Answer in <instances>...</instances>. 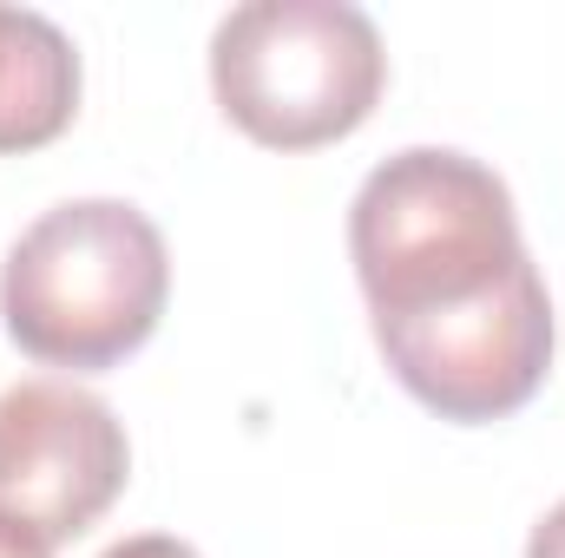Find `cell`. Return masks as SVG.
I'll return each mask as SVG.
<instances>
[{"mask_svg":"<svg viewBox=\"0 0 565 558\" xmlns=\"http://www.w3.org/2000/svg\"><path fill=\"white\" fill-rule=\"evenodd\" d=\"M349 257L369 322H415L507 282L526 264V244L493 164L447 144H408L362 178L349 204Z\"/></svg>","mask_w":565,"mask_h":558,"instance_id":"obj_1","label":"cell"},{"mask_svg":"<svg viewBox=\"0 0 565 558\" xmlns=\"http://www.w3.org/2000/svg\"><path fill=\"white\" fill-rule=\"evenodd\" d=\"M79 112V53L73 40L33 13L0 7V151H40Z\"/></svg>","mask_w":565,"mask_h":558,"instance_id":"obj_6","label":"cell"},{"mask_svg":"<svg viewBox=\"0 0 565 558\" xmlns=\"http://www.w3.org/2000/svg\"><path fill=\"white\" fill-rule=\"evenodd\" d=\"M171 296V250L126 197L40 211L0 264V322L46 368H119L151 342Z\"/></svg>","mask_w":565,"mask_h":558,"instance_id":"obj_2","label":"cell"},{"mask_svg":"<svg viewBox=\"0 0 565 558\" xmlns=\"http://www.w3.org/2000/svg\"><path fill=\"white\" fill-rule=\"evenodd\" d=\"M99 558H204V552H198V546H184V539H171V533H132V539L106 546Z\"/></svg>","mask_w":565,"mask_h":558,"instance_id":"obj_7","label":"cell"},{"mask_svg":"<svg viewBox=\"0 0 565 558\" xmlns=\"http://www.w3.org/2000/svg\"><path fill=\"white\" fill-rule=\"evenodd\" d=\"M0 558H53V546H46L33 526H20V519L0 513Z\"/></svg>","mask_w":565,"mask_h":558,"instance_id":"obj_8","label":"cell"},{"mask_svg":"<svg viewBox=\"0 0 565 558\" xmlns=\"http://www.w3.org/2000/svg\"><path fill=\"white\" fill-rule=\"evenodd\" d=\"M382 86V33L349 0H244L211 33V93L224 119L270 151H316L362 132Z\"/></svg>","mask_w":565,"mask_h":558,"instance_id":"obj_3","label":"cell"},{"mask_svg":"<svg viewBox=\"0 0 565 558\" xmlns=\"http://www.w3.org/2000/svg\"><path fill=\"white\" fill-rule=\"evenodd\" d=\"M382 362L427 415L480 427L526 408L553 368V296L526 257L507 282L415 322H369Z\"/></svg>","mask_w":565,"mask_h":558,"instance_id":"obj_4","label":"cell"},{"mask_svg":"<svg viewBox=\"0 0 565 558\" xmlns=\"http://www.w3.org/2000/svg\"><path fill=\"white\" fill-rule=\"evenodd\" d=\"M132 473L119 415L79 382H13L0 395V513L46 546L79 539L113 513Z\"/></svg>","mask_w":565,"mask_h":558,"instance_id":"obj_5","label":"cell"},{"mask_svg":"<svg viewBox=\"0 0 565 558\" xmlns=\"http://www.w3.org/2000/svg\"><path fill=\"white\" fill-rule=\"evenodd\" d=\"M526 558H565V500L533 526V539H526Z\"/></svg>","mask_w":565,"mask_h":558,"instance_id":"obj_9","label":"cell"}]
</instances>
